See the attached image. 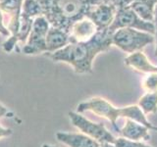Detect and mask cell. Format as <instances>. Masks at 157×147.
I'll return each instance as SVG.
<instances>
[{
    "mask_svg": "<svg viewBox=\"0 0 157 147\" xmlns=\"http://www.w3.org/2000/svg\"><path fill=\"white\" fill-rule=\"evenodd\" d=\"M113 32L109 28L98 29L86 42L70 43L53 53H44L53 62H63L73 67L77 74L92 72V63L99 53L106 52L112 44Z\"/></svg>",
    "mask_w": 157,
    "mask_h": 147,
    "instance_id": "obj_1",
    "label": "cell"
},
{
    "mask_svg": "<svg viewBox=\"0 0 157 147\" xmlns=\"http://www.w3.org/2000/svg\"><path fill=\"white\" fill-rule=\"evenodd\" d=\"M90 111L97 116L105 118L108 121H110L111 125L118 134H119L120 129L117 126V120L120 118H125V119L134 120L140 124L148 127L150 130L157 131V126L146 119V116L139 105H130L127 107H115L112 105L109 101L102 97H92L86 101H83L78 105L77 112L83 113Z\"/></svg>",
    "mask_w": 157,
    "mask_h": 147,
    "instance_id": "obj_2",
    "label": "cell"
},
{
    "mask_svg": "<svg viewBox=\"0 0 157 147\" xmlns=\"http://www.w3.org/2000/svg\"><path fill=\"white\" fill-rule=\"evenodd\" d=\"M42 9V16L50 27L70 32L72 24L85 17L86 0H37Z\"/></svg>",
    "mask_w": 157,
    "mask_h": 147,
    "instance_id": "obj_3",
    "label": "cell"
},
{
    "mask_svg": "<svg viewBox=\"0 0 157 147\" xmlns=\"http://www.w3.org/2000/svg\"><path fill=\"white\" fill-rule=\"evenodd\" d=\"M154 42V36L135 28H119L113 32L112 44L122 51L132 54Z\"/></svg>",
    "mask_w": 157,
    "mask_h": 147,
    "instance_id": "obj_4",
    "label": "cell"
},
{
    "mask_svg": "<svg viewBox=\"0 0 157 147\" xmlns=\"http://www.w3.org/2000/svg\"><path fill=\"white\" fill-rule=\"evenodd\" d=\"M24 1L25 0H0V10L8 16V24L6 28L10 32V36L2 44V49L7 53L16 49L15 38L19 32L20 18H21Z\"/></svg>",
    "mask_w": 157,
    "mask_h": 147,
    "instance_id": "obj_5",
    "label": "cell"
},
{
    "mask_svg": "<svg viewBox=\"0 0 157 147\" xmlns=\"http://www.w3.org/2000/svg\"><path fill=\"white\" fill-rule=\"evenodd\" d=\"M69 118L72 124L82 134L96 140L98 143H112L114 144L116 138L111 132L108 130L105 126L99 123H93L90 121L81 113L71 111L69 112Z\"/></svg>",
    "mask_w": 157,
    "mask_h": 147,
    "instance_id": "obj_6",
    "label": "cell"
},
{
    "mask_svg": "<svg viewBox=\"0 0 157 147\" xmlns=\"http://www.w3.org/2000/svg\"><path fill=\"white\" fill-rule=\"evenodd\" d=\"M135 28L141 32H145L155 36L156 28L153 23L142 20L130 6L120 8L117 10L115 18L110 27L108 28L112 32L119 28Z\"/></svg>",
    "mask_w": 157,
    "mask_h": 147,
    "instance_id": "obj_7",
    "label": "cell"
},
{
    "mask_svg": "<svg viewBox=\"0 0 157 147\" xmlns=\"http://www.w3.org/2000/svg\"><path fill=\"white\" fill-rule=\"evenodd\" d=\"M49 28L50 24L43 16L34 19L27 43L23 47L24 54L37 55L46 53V36Z\"/></svg>",
    "mask_w": 157,
    "mask_h": 147,
    "instance_id": "obj_8",
    "label": "cell"
},
{
    "mask_svg": "<svg viewBox=\"0 0 157 147\" xmlns=\"http://www.w3.org/2000/svg\"><path fill=\"white\" fill-rule=\"evenodd\" d=\"M117 8L112 3H101L87 6L85 16L95 24L98 29L108 28L112 24Z\"/></svg>",
    "mask_w": 157,
    "mask_h": 147,
    "instance_id": "obj_9",
    "label": "cell"
},
{
    "mask_svg": "<svg viewBox=\"0 0 157 147\" xmlns=\"http://www.w3.org/2000/svg\"><path fill=\"white\" fill-rule=\"evenodd\" d=\"M98 31L95 24L87 17H82V19L75 22L70 28L71 43L75 42H86L94 36Z\"/></svg>",
    "mask_w": 157,
    "mask_h": 147,
    "instance_id": "obj_10",
    "label": "cell"
},
{
    "mask_svg": "<svg viewBox=\"0 0 157 147\" xmlns=\"http://www.w3.org/2000/svg\"><path fill=\"white\" fill-rule=\"evenodd\" d=\"M149 130H150L148 127L140 124V123L131 119H126V124L122 129H120L119 134L121 137H124V138L129 140L147 141L151 137Z\"/></svg>",
    "mask_w": 157,
    "mask_h": 147,
    "instance_id": "obj_11",
    "label": "cell"
},
{
    "mask_svg": "<svg viewBox=\"0 0 157 147\" xmlns=\"http://www.w3.org/2000/svg\"><path fill=\"white\" fill-rule=\"evenodd\" d=\"M58 141L69 147H99L100 143L85 134L58 131L55 134Z\"/></svg>",
    "mask_w": 157,
    "mask_h": 147,
    "instance_id": "obj_12",
    "label": "cell"
},
{
    "mask_svg": "<svg viewBox=\"0 0 157 147\" xmlns=\"http://www.w3.org/2000/svg\"><path fill=\"white\" fill-rule=\"evenodd\" d=\"M71 43L70 33L60 28L50 27L46 36V53H53Z\"/></svg>",
    "mask_w": 157,
    "mask_h": 147,
    "instance_id": "obj_13",
    "label": "cell"
},
{
    "mask_svg": "<svg viewBox=\"0 0 157 147\" xmlns=\"http://www.w3.org/2000/svg\"><path fill=\"white\" fill-rule=\"evenodd\" d=\"M124 61L126 66L131 67L139 72L144 74L157 73V66L153 65L142 51L130 54L129 56L125 58Z\"/></svg>",
    "mask_w": 157,
    "mask_h": 147,
    "instance_id": "obj_14",
    "label": "cell"
},
{
    "mask_svg": "<svg viewBox=\"0 0 157 147\" xmlns=\"http://www.w3.org/2000/svg\"><path fill=\"white\" fill-rule=\"evenodd\" d=\"M156 2L153 0H145V1H135L132 2L130 7L137 14V16L140 17L142 20L146 22L153 23V12L154 6Z\"/></svg>",
    "mask_w": 157,
    "mask_h": 147,
    "instance_id": "obj_15",
    "label": "cell"
},
{
    "mask_svg": "<svg viewBox=\"0 0 157 147\" xmlns=\"http://www.w3.org/2000/svg\"><path fill=\"white\" fill-rule=\"evenodd\" d=\"M139 107L144 114L157 113V91L146 92L139 100Z\"/></svg>",
    "mask_w": 157,
    "mask_h": 147,
    "instance_id": "obj_16",
    "label": "cell"
},
{
    "mask_svg": "<svg viewBox=\"0 0 157 147\" xmlns=\"http://www.w3.org/2000/svg\"><path fill=\"white\" fill-rule=\"evenodd\" d=\"M22 12L33 20L42 16V9L37 0H25L23 3Z\"/></svg>",
    "mask_w": 157,
    "mask_h": 147,
    "instance_id": "obj_17",
    "label": "cell"
},
{
    "mask_svg": "<svg viewBox=\"0 0 157 147\" xmlns=\"http://www.w3.org/2000/svg\"><path fill=\"white\" fill-rule=\"evenodd\" d=\"M142 87L147 92L157 91V73L147 74V76L142 81Z\"/></svg>",
    "mask_w": 157,
    "mask_h": 147,
    "instance_id": "obj_18",
    "label": "cell"
},
{
    "mask_svg": "<svg viewBox=\"0 0 157 147\" xmlns=\"http://www.w3.org/2000/svg\"><path fill=\"white\" fill-rule=\"evenodd\" d=\"M115 147H151L141 141H134L126 139L124 137H118L114 142Z\"/></svg>",
    "mask_w": 157,
    "mask_h": 147,
    "instance_id": "obj_19",
    "label": "cell"
},
{
    "mask_svg": "<svg viewBox=\"0 0 157 147\" xmlns=\"http://www.w3.org/2000/svg\"><path fill=\"white\" fill-rule=\"evenodd\" d=\"M0 33L4 36H10V32L4 24V17L1 10H0Z\"/></svg>",
    "mask_w": 157,
    "mask_h": 147,
    "instance_id": "obj_20",
    "label": "cell"
},
{
    "mask_svg": "<svg viewBox=\"0 0 157 147\" xmlns=\"http://www.w3.org/2000/svg\"><path fill=\"white\" fill-rule=\"evenodd\" d=\"M13 134V130L11 129H8V127H4L0 125V138H3V137H8Z\"/></svg>",
    "mask_w": 157,
    "mask_h": 147,
    "instance_id": "obj_21",
    "label": "cell"
},
{
    "mask_svg": "<svg viewBox=\"0 0 157 147\" xmlns=\"http://www.w3.org/2000/svg\"><path fill=\"white\" fill-rule=\"evenodd\" d=\"M13 115L14 114L8 110L7 107H5L4 105L0 104V119L3 117H13Z\"/></svg>",
    "mask_w": 157,
    "mask_h": 147,
    "instance_id": "obj_22",
    "label": "cell"
},
{
    "mask_svg": "<svg viewBox=\"0 0 157 147\" xmlns=\"http://www.w3.org/2000/svg\"><path fill=\"white\" fill-rule=\"evenodd\" d=\"M153 24H154V26H155V28H156V31H157V2L155 4V6H154V12H153Z\"/></svg>",
    "mask_w": 157,
    "mask_h": 147,
    "instance_id": "obj_23",
    "label": "cell"
},
{
    "mask_svg": "<svg viewBox=\"0 0 157 147\" xmlns=\"http://www.w3.org/2000/svg\"><path fill=\"white\" fill-rule=\"evenodd\" d=\"M99 147H115L112 143H100Z\"/></svg>",
    "mask_w": 157,
    "mask_h": 147,
    "instance_id": "obj_24",
    "label": "cell"
},
{
    "mask_svg": "<svg viewBox=\"0 0 157 147\" xmlns=\"http://www.w3.org/2000/svg\"><path fill=\"white\" fill-rule=\"evenodd\" d=\"M41 147H58V146H55V145H51V144H47V143H44L42 144Z\"/></svg>",
    "mask_w": 157,
    "mask_h": 147,
    "instance_id": "obj_25",
    "label": "cell"
},
{
    "mask_svg": "<svg viewBox=\"0 0 157 147\" xmlns=\"http://www.w3.org/2000/svg\"><path fill=\"white\" fill-rule=\"evenodd\" d=\"M155 37H156V47H155V56H157V31L155 32Z\"/></svg>",
    "mask_w": 157,
    "mask_h": 147,
    "instance_id": "obj_26",
    "label": "cell"
},
{
    "mask_svg": "<svg viewBox=\"0 0 157 147\" xmlns=\"http://www.w3.org/2000/svg\"><path fill=\"white\" fill-rule=\"evenodd\" d=\"M153 1H155V2H157V0H153Z\"/></svg>",
    "mask_w": 157,
    "mask_h": 147,
    "instance_id": "obj_27",
    "label": "cell"
}]
</instances>
